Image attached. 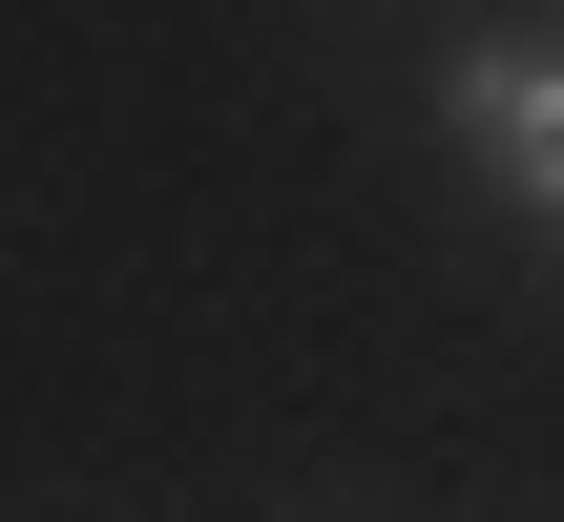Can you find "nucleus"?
I'll return each mask as SVG.
<instances>
[{
  "instance_id": "f257e3e1",
  "label": "nucleus",
  "mask_w": 564,
  "mask_h": 522,
  "mask_svg": "<svg viewBox=\"0 0 564 522\" xmlns=\"http://www.w3.org/2000/svg\"><path fill=\"white\" fill-rule=\"evenodd\" d=\"M460 126H481V146L564 209V63H460Z\"/></svg>"
}]
</instances>
